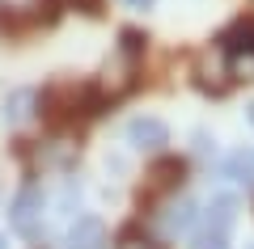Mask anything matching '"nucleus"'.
I'll return each instance as SVG.
<instances>
[{"instance_id": "f257e3e1", "label": "nucleus", "mask_w": 254, "mask_h": 249, "mask_svg": "<svg viewBox=\"0 0 254 249\" xmlns=\"http://www.w3.org/2000/svg\"><path fill=\"white\" fill-rule=\"evenodd\" d=\"M233 224H237V195H212L208 211L199 215V228L190 237V249H229L233 241Z\"/></svg>"}, {"instance_id": "f03ea898", "label": "nucleus", "mask_w": 254, "mask_h": 249, "mask_svg": "<svg viewBox=\"0 0 254 249\" xmlns=\"http://www.w3.org/2000/svg\"><path fill=\"white\" fill-rule=\"evenodd\" d=\"M9 224L17 237H38V228H43V190L38 186H21L17 195H13L9 203Z\"/></svg>"}, {"instance_id": "7ed1b4c3", "label": "nucleus", "mask_w": 254, "mask_h": 249, "mask_svg": "<svg viewBox=\"0 0 254 249\" xmlns=\"http://www.w3.org/2000/svg\"><path fill=\"white\" fill-rule=\"evenodd\" d=\"M127 144L140 148V152H161L170 144V127L161 118H153V114H140V118L127 123Z\"/></svg>"}, {"instance_id": "20e7f679", "label": "nucleus", "mask_w": 254, "mask_h": 249, "mask_svg": "<svg viewBox=\"0 0 254 249\" xmlns=\"http://www.w3.org/2000/svg\"><path fill=\"white\" fill-rule=\"evenodd\" d=\"M106 241H110V232L98 215H76L68 224V232H64V249H106Z\"/></svg>"}, {"instance_id": "39448f33", "label": "nucleus", "mask_w": 254, "mask_h": 249, "mask_svg": "<svg viewBox=\"0 0 254 249\" xmlns=\"http://www.w3.org/2000/svg\"><path fill=\"white\" fill-rule=\"evenodd\" d=\"M34 110H38V93H34V89H13L9 98L0 101V118H4L9 127L30 123V118H34Z\"/></svg>"}, {"instance_id": "423d86ee", "label": "nucleus", "mask_w": 254, "mask_h": 249, "mask_svg": "<svg viewBox=\"0 0 254 249\" xmlns=\"http://www.w3.org/2000/svg\"><path fill=\"white\" fill-rule=\"evenodd\" d=\"M190 220H195V203H187V199H182V203L174 207L170 215H165V232H182V228H190Z\"/></svg>"}, {"instance_id": "0eeeda50", "label": "nucleus", "mask_w": 254, "mask_h": 249, "mask_svg": "<svg viewBox=\"0 0 254 249\" xmlns=\"http://www.w3.org/2000/svg\"><path fill=\"white\" fill-rule=\"evenodd\" d=\"M225 173L237 182H254V156H246V152H237V156L225 160Z\"/></svg>"}, {"instance_id": "6e6552de", "label": "nucleus", "mask_w": 254, "mask_h": 249, "mask_svg": "<svg viewBox=\"0 0 254 249\" xmlns=\"http://www.w3.org/2000/svg\"><path fill=\"white\" fill-rule=\"evenodd\" d=\"M123 4H127V9H136V13H148V9H153V0H123Z\"/></svg>"}, {"instance_id": "1a4fd4ad", "label": "nucleus", "mask_w": 254, "mask_h": 249, "mask_svg": "<svg viewBox=\"0 0 254 249\" xmlns=\"http://www.w3.org/2000/svg\"><path fill=\"white\" fill-rule=\"evenodd\" d=\"M246 118H250V127H254V101H250V106H246Z\"/></svg>"}, {"instance_id": "9d476101", "label": "nucleus", "mask_w": 254, "mask_h": 249, "mask_svg": "<svg viewBox=\"0 0 254 249\" xmlns=\"http://www.w3.org/2000/svg\"><path fill=\"white\" fill-rule=\"evenodd\" d=\"M0 249H4V237H0Z\"/></svg>"}, {"instance_id": "9b49d317", "label": "nucleus", "mask_w": 254, "mask_h": 249, "mask_svg": "<svg viewBox=\"0 0 254 249\" xmlns=\"http://www.w3.org/2000/svg\"><path fill=\"white\" fill-rule=\"evenodd\" d=\"M250 249H254V245H250Z\"/></svg>"}]
</instances>
